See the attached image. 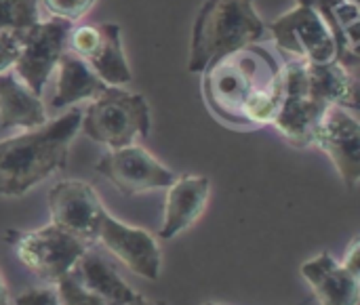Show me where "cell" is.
<instances>
[{
  "instance_id": "obj_1",
  "label": "cell",
  "mask_w": 360,
  "mask_h": 305,
  "mask_svg": "<svg viewBox=\"0 0 360 305\" xmlns=\"http://www.w3.org/2000/svg\"><path fill=\"white\" fill-rule=\"evenodd\" d=\"M202 74L205 101L219 120L238 129L272 124L283 95V65L266 46L236 48Z\"/></svg>"
},
{
  "instance_id": "obj_2",
  "label": "cell",
  "mask_w": 360,
  "mask_h": 305,
  "mask_svg": "<svg viewBox=\"0 0 360 305\" xmlns=\"http://www.w3.org/2000/svg\"><path fill=\"white\" fill-rule=\"evenodd\" d=\"M80 120L82 110L72 108L55 120L0 141V198H19L61 171Z\"/></svg>"
},
{
  "instance_id": "obj_3",
  "label": "cell",
  "mask_w": 360,
  "mask_h": 305,
  "mask_svg": "<svg viewBox=\"0 0 360 305\" xmlns=\"http://www.w3.org/2000/svg\"><path fill=\"white\" fill-rule=\"evenodd\" d=\"M268 36V25L255 11L253 0H205L190 42L188 70L202 74L215 59L257 44Z\"/></svg>"
},
{
  "instance_id": "obj_4",
  "label": "cell",
  "mask_w": 360,
  "mask_h": 305,
  "mask_svg": "<svg viewBox=\"0 0 360 305\" xmlns=\"http://www.w3.org/2000/svg\"><path fill=\"white\" fill-rule=\"evenodd\" d=\"M80 129L89 139L110 150L131 145L137 137L150 135L148 101L143 95L124 91L122 86H103L82 112Z\"/></svg>"
},
{
  "instance_id": "obj_5",
  "label": "cell",
  "mask_w": 360,
  "mask_h": 305,
  "mask_svg": "<svg viewBox=\"0 0 360 305\" xmlns=\"http://www.w3.org/2000/svg\"><path fill=\"white\" fill-rule=\"evenodd\" d=\"M17 259L42 283L55 285L70 274L80 257L93 247L55 223L32 232H8Z\"/></svg>"
},
{
  "instance_id": "obj_6",
  "label": "cell",
  "mask_w": 360,
  "mask_h": 305,
  "mask_svg": "<svg viewBox=\"0 0 360 305\" xmlns=\"http://www.w3.org/2000/svg\"><path fill=\"white\" fill-rule=\"evenodd\" d=\"M329 103L321 99L308 80L304 59H291L283 67V95L272 124L295 148L314 145V133Z\"/></svg>"
},
{
  "instance_id": "obj_7",
  "label": "cell",
  "mask_w": 360,
  "mask_h": 305,
  "mask_svg": "<svg viewBox=\"0 0 360 305\" xmlns=\"http://www.w3.org/2000/svg\"><path fill=\"white\" fill-rule=\"evenodd\" d=\"M268 34L274 38L278 51L291 55L293 59L327 63L338 57L335 38L325 19L312 6L297 4L287 11L268 25Z\"/></svg>"
},
{
  "instance_id": "obj_8",
  "label": "cell",
  "mask_w": 360,
  "mask_h": 305,
  "mask_svg": "<svg viewBox=\"0 0 360 305\" xmlns=\"http://www.w3.org/2000/svg\"><path fill=\"white\" fill-rule=\"evenodd\" d=\"M74 23L63 19L38 21L23 32L21 51L13 65L17 78L36 95L42 93L61 55L68 51V38Z\"/></svg>"
},
{
  "instance_id": "obj_9",
  "label": "cell",
  "mask_w": 360,
  "mask_h": 305,
  "mask_svg": "<svg viewBox=\"0 0 360 305\" xmlns=\"http://www.w3.org/2000/svg\"><path fill=\"white\" fill-rule=\"evenodd\" d=\"M95 171L124 196L167 190L177 179L169 167L135 143L105 152L97 160Z\"/></svg>"
},
{
  "instance_id": "obj_10",
  "label": "cell",
  "mask_w": 360,
  "mask_h": 305,
  "mask_svg": "<svg viewBox=\"0 0 360 305\" xmlns=\"http://www.w3.org/2000/svg\"><path fill=\"white\" fill-rule=\"evenodd\" d=\"M68 48L82 57L95 76L108 86H124L133 80L118 23L72 27Z\"/></svg>"
},
{
  "instance_id": "obj_11",
  "label": "cell",
  "mask_w": 360,
  "mask_h": 305,
  "mask_svg": "<svg viewBox=\"0 0 360 305\" xmlns=\"http://www.w3.org/2000/svg\"><path fill=\"white\" fill-rule=\"evenodd\" d=\"M49 213L51 223L89 245H97V232L105 209L86 181L63 179L55 183L49 192Z\"/></svg>"
},
{
  "instance_id": "obj_12",
  "label": "cell",
  "mask_w": 360,
  "mask_h": 305,
  "mask_svg": "<svg viewBox=\"0 0 360 305\" xmlns=\"http://www.w3.org/2000/svg\"><path fill=\"white\" fill-rule=\"evenodd\" d=\"M97 242L133 274L148 280H158L162 253L156 238L148 230L129 226L105 211L97 232Z\"/></svg>"
},
{
  "instance_id": "obj_13",
  "label": "cell",
  "mask_w": 360,
  "mask_h": 305,
  "mask_svg": "<svg viewBox=\"0 0 360 305\" xmlns=\"http://www.w3.org/2000/svg\"><path fill=\"white\" fill-rule=\"evenodd\" d=\"M319 145L338 169L342 181L354 190L360 179V124L354 114L342 105H329L314 133Z\"/></svg>"
},
{
  "instance_id": "obj_14",
  "label": "cell",
  "mask_w": 360,
  "mask_h": 305,
  "mask_svg": "<svg viewBox=\"0 0 360 305\" xmlns=\"http://www.w3.org/2000/svg\"><path fill=\"white\" fill-rule=\"evenodd\" d=\"M211 194V183L200 175H177V179L167 188L165 198V219L158 238L171 240L181 232L190 230L207 209Z\"/></svg>"
},
{
  "instance_id": "obj_15",
  "label": "cell",
  "mask_w": 360,
  "mask_h": 305,
  "mask_svg": "<svg viewBox=\"0 0 360 305\" xmlns=\"http://www.w3.org/2000/svg\"><path fill=\"white\" fill-rule=\"evenodd\" d=\"M300 272L321 305H359L360 276L348 272L331 253L302 264Z\"/></svg>"
},
{
  "instance_id": "obj_16",
  "label": "cell",
  "mask_w": 360,
  "mask_h": 305,
  "mask_svg": "<svg viewBox=\"0 0 360 305\" xmlns=\"http://www.w3.org/2000/svg\"><path fill=\"white\" fill-rule=\"evenodd\" d=\"M297 4L312 6L329 25L335 44L338 57L346 70H359V0H297Z\"/></svg>"
},
{
  "instance_id": "obj_17",
  "label": "cell",
  "mask_w": 360,
  "mask_h": 305,
  "mask_svg": "<svg viewBox=\"0 0 360 305\" xmlns=\"http://www.w3.org/2000/svg\"><path fill=\"white\" fill-rule=\"evenodd\" d=\"M46 122V110L32 89H27L15 72L0 74V126L2 129H36Z\"/></svg>"
},
{
  "instance_id": "obj_18",
  "label": "cell",
  "mask_w": 360,
  "mask_h": 305,
  "mask_svg": "<svg viewBox=\"0 0 360 305\" xmlns=\"http://www.w3.org/2000/svg\"><path fill=\"white\" fill-rule=\"evenodd\" d=\"M72 274L93 293H97L101 299L110 305L127 304L137 299L141 293L129 287V283L120 276V272L114 268L112 261H108L101 253L93 251V247L80 257Z\"/></svg>"
},
{
  "instance_id": "obj_19",
  "label": "cell",
  "mask_w": 360,
  "mask_h": 305,
  "mask_svg": "<svg viewBox=\"0 0 360 305\" xmlns=\"http://www.w3.org/2000/svg\"><path fill=\"white\" fill-rule=\"evenodd\" d=\"M103 86L108 84H103L95 76V72L86 65V61L68 48L57 63V86L51 105L55 110H63L78 101L93 99L99 91H103Z\"/></svg>"
},
{
  "instance_id": "obj_20",
  "label": "cell",
  "mask_w": 360,
  "mask_h": 305,
  "mask_svg": "<svg viewBox=\"0 0 360 305\" xmlns=\"http://www.w3.org/2000/svg\"><path fill=\"white\" fill-rule=\"evenodd\" d=\"M40 21V0H0V30L25 32Z\"/></svg>"
},
{
  "instance_id": "obj_21",
  "label": "cell",
  "mask_w": 360,
  "mask_h": 305,
  "mask_svg": "<svg viewBox=\"0 0 360 305\" xmlns=\"http://www.w3.org/2000/svg\"><path fill=\"white\" fill-rule=\"evenodd\" d=\"M55 289H57V297L61 305H110L97 293L89 291L72 272L59 278L55 283Z\"/></svg>"
},
{
  "instance_id": "obj_22",
  "label": "cell",
  "mask_w": 360,
  "mask_h": 305,
  "mask_svg": "<svg viewBox=\"0 0 360 305\" xmlns=\"http://www.w3.org/2000/svg\"><path fill=\"white\" fill-rule=\"evenodd\" d=\"M97 0H40L42 8L55 17V19H63V21H78L80 17H84Z\"/></svg>"
},
{
  "instance_id": "obj_23",
  "label": "cell",
  "mask_w": 360,
  "mask_h": 305,
  "mask_svg": "<svg viewBox=\"0 0 360 305\" xmlns=\"http://www.w3.org/2000/svg\"><path fill=\"white\" fill-rule=\"evenodd\" d=\"M21 40H23V32L0 30V74L13 70L21 51Z\"/></svg>"
},
{
  "instance_id": "obj_24",
  "label": "cell",
  "mask_w": 360,
  "mask_h": 305,
  "mask_svg": "<svg viewBox=\"0 0 360 305\" xmlns=\"http://www.w3.org/2000/svg\"><path fill=\"white\" fill-rule=\"evenodd\" d=\"M13 305H61L57 297V289L55 285H42V287H34L27 289L23 293H19Z\"/></svg>"
},
{
  "instance_id": "obj_25",
  "label": "cell",
  "mask_w": 360,
  "mask_h": 305,
  "mask_svg": "<svg viewBox=\"0 0 360 305\" xmlns=\"http://www.w3.org/2000/svg\"><path fill=\"white\" fill-rule=\"evenodd\" d=\"M359 257H360V240L359 238H354V240L350 242V247H348L346 255H344V261H342V266H344L348 272L356 274V276H360Z\"/></svg>"
},
{
  "instance_id": "obj_26",
  "label": "cell",
  "mask_w": 360,
  "mask_h": 305,
  "mask_svg": "<svg viewBox=\"0 0 360 305\" xmlns=\"http://www.w3.org/2000/svg\"><path fill=\"white\" fill-rule=\"evenodd\" d=\"M118 305H167V304H162V301H152V299H148V297L139 295V297H137V299H133V301H127V304H118Z\"/></svg>"
},
{
  "instance_id": "obj_27",
  "label": "cell",
  "mask_w": 360,
  "mask_h": 305,
  "mask_svg": "<svg viewBox=\"0 0 360 305\" xmlns=\"http://www.w3.org/2000/svg\"><path fill=\"white\" fill-rule=\"evenodd\" d=\"M0 305H11L8 304V289H6V285H4L2 274H0Z\"/></svg>"
},
{
  "instance_id": "obj_28",
  "label": "cell",
  "mask_w": 360,
  "mask_h": 305,
  "mask_svg": "<svg viewBox=\"0 0 360 305\" xmlns=\"http://www.w3.org/2000/svg\"><path fill=\"white\" fill-rule=\"evenodd\" d=\"M202 305H221V304H215V301H207V304H202Z\"/></svg>"
}]
</instances>
